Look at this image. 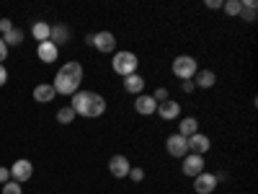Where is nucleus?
<instances>
[{
	"instance_id": "5701e85b",
	"label": "nucleus",
	"mask_w": 258,
	"mask_h": 194,
	"mask_svg": "<svg viewBox=\"0 0 258 194\" xmlns=\"http://www.w3.org/2000/svg\"><path fill=\"white\" fill-rule=\"evenodd\" d=\"M75 122V112L68 106H62V109H57V124H73Z\"/></svg>"
},
{
	"instance_id": "f3484780",
	"label": "nucleus",
	"mask_w": 258,
	"mask_h": 194,
	"mask_svg": "<svg viewBox=\"0 0 258 194\" xmlns=\"http://www.w3.org/2000/svg\"><path fill=\"white\" fill-rule=\"evenodd\" d=\"M49 41H52V44H57V47L68 44V41H70V29L64 26V24H54L52 31H49Z\"/></svg>"
},
{
	"instance_id": "dca6fc26",
	"label": "nucleus",
	"mask_w": 258,
	"mask_h": 194,
	"mask_svg": "<svg viewBox=\"0 0 258 194\" xmlns=\"http://www.w3.org/2000/svg\"><path fill=\"white\" fill-rule=\"evenodd\" d=\"M124 91H126V93H132V96H140V93L145 91V78H142L140 73L126 75V78H124Z\"/></svg>"
},
{
	"instance_id": "4be33fe9",
	"label": "nucleus",
	"mask_w": 258,
	"mask_h": 194,
	"mask_svg": "<svg viewBox=\"0 0 258 194\" xmlns=\"http://www.w3.org/2000/svg\"><path fill=\"white\" fill-rule=\"evenodd\" d=\"M24 31H21V29H13V31H8L6 36H0V39H3L6 41V47H18V44H24Z\"/></svg>"
},
{
	"instance_id": "9d476101",
	"label": "nucleus",
	"mask_w": 258,
	"mask_h": 194,
	"mask_svg": "<svg viewBox=\"0 0 258 194\" xmlns=\"http://www.w3.org/2000/svg\"><path fill=\"white\" fill-rule=\"evenodd\" d=\"M31 176H34V166H31V161L18 158V161L11 166V179H13V181L24 184V181H29Z\"/></svg>"
},
{
	"instance_id": "7c9ffc66",
	"label": "nucleus",
	"mask_w": 258,
	"mask_h": 194,
	"mask_svg": "<svg viewBox=\"0 0 258 194\" xmlns=\"http://www.w3.org/2000/svg\"><path fill=\"white\" fill-rule=\"evenodd\" d=\"M8 83V70H6V65H0V88Z\"/></svg>"
},
{
	"instance_id": "39448f33",
	"label": "nucleus",
	"mask_w": 258,
	"mask_h": 194,
	"mask_svg": "<svg viewBox=\"0 0 258 194\" xmlns=\"http://www.w3.org/2000/svg\"><path fill=\"white\" fill-rule=\"evenodd\" d=\"M116 36L111 34V31H98V34H93V39H91V47H96L98 52H103V55H114L116 52Z\"/></svg>"
},
{
	"instance_id": "bb28decb",
	"label": "nucleus",
	"mask_w": 258,
	"mask_h": 194,
	"mask_svg": "<svg viewBox=\"0 0 258 194\" xmlns=\"http://www.w3.org/2000/svg\"><path fill=\"white\" fill-rule=\"evenodd\" d=\"M129 179H132V181H137V184H140V181L145 179V171H142L140 166H132V168H129Z\"/></svg>"
},
{
	"instance_id": "a211bd4d",
	"label": "nucleus",
	"mask_w": 258,
	"mask_h": 194,
	"mask_svg": "<svg viewBox=\"0 0 258 194\" xmlns=\"http://www.w3.org/2000/svg\"><path fill=\"white\" fill-rule=\"evenodd\" d=\"M197 132H202V129H199V119L197 117H183L181 124H178V135L181 137H191Z\"/></svg>"
},
{
	"instance_id": "f8f14e48",
	"label": "nucleus",
	"mask_w": 258,
	"mask_h": 194,
	"mask_svg": "<svg viewBox=\"0 0 258 194\" xmlns=\"http://www.w3.org/2000/svg\"><path fill=\"white\" fill-rule=\"evenodd\" d=\"M135 112L142 114V117H153V114L158 112V101L150 96V93H140V96L135 99Z\"/></svg>"
},
{
	"instance_id": "aec40b11",
	"label": "nucleus",
	"mask_w": 258,
	"mask_h": 194,
	"mask_svg": "<svg viewBox=\"0 0 258 194\" xmlns=\"http://www.w3.org/2000/svg\"><path fill=\"white\" fill-rule=\"evenodd\" d=\"M49 31H52V26L47 24V21H34V26H31V34H34V39L39 41H49Z\"/></svg>"
},
{
	"instance_id": "c756f323",
	"label": "nucleus",
	"mask_w": 258,
	"mask_h": 194,
	"mask_svg": "<svg viewBox=\"0 0 258 194\" xmlns=\"http://www.w3.org/2000/svg\"><path fill=\"white\" fill-rule=\"evenodd\" d=\"M181 88H183V93H194V91H197V85H194V80H183Z\"/></svg>"
},
{
	"instance_id": "423d86ee",
	"label": "nucleus",
	"mask_w": 258,
	"mask_h": 194,
	"mask_svg": "<svg viewBox=\"0 0 258 194\" xmlns=\"http://www.w3.org/2000/svg\"><path fill=\"white\" fill-rule=\"evenodd\" d=\"M207 163H204V156H197V153H188L186 158H181V171H183V174L186 176H199V174H204V168Z\"/></svg>"
},
{
	"instance_id": "2eb2a0df",
	"label": "nucleus",
	"mask_w": 258,
	"mask_h": 194,
	"mask_svg": "<svg viewBox=\"0 0 258 194\" xmlns=\"http://www.w3.org/2000/svg\"><path fill=\"white\" fill-rule=\"evenodd\" d=\"M54 88H52V83H39L36 88H34V101L36 104H52L54 101Z\"/></svg>"
},
{
	"instance_id": "a878e982",
	"label": "nucleus",
	"mask_w": 258,
	"mask_h": 194,
	"mask_svg": "<svg viewBox=\"0 0 258 194\" xmlns=\"http://www.w3.org/2000/svg\"><path fill=\"white\" fill-rule=\"evenodd\" d=\"M150 96H153L158 104H163V101H168L170 99V93H168V88H163V85H160V88H155V93H150Z\"/></svg>"
},
{
	"instance_id": "412c9836",
	"label": "nucleus",
	"mask_w": 258,
	"mask_h": 194,
	"mask_svg": "<svg viewBox=\"0 0 258 194\" xmlns=\"http://www.w3.org/2000/svg\"><path fill=\"white\" fill-rule=\"evenodd\" d=\"M240 3H243L240 18L245 21V24H253V21H255V13H258V3H255V0H240Z\"/></svg>"
},
{
	"instance_id": "473e14b6",
	"label": "nucleus",
	"mask_w": 258,
	"mask_h": 194,
	"mask_svg": "<svg viewBox=\"0 0 258 194\" xmlns=\"http://www.w3.org/2000/svg\"><path fill=\"white\" fill-rule=\"evenodd\" d=\"M207 8H212V11L222 8V0H207Z\"/></svg>"
},
{
	"instance_id": "4468645a",
	"label": "nucleus",
	"mask_w": 258,
	"mask_h": 194,
	"mask_svg": "<svg viewBox=\"0 0 258 194\" xmlns=\"http://www.w3.org/2000/svg\"><path fill=\"white\" fill-rule=\"evenodd\" d=\"M36 57H39L41 62H57V57H59V47L52 44V41H41V44L36 47Z\"/></svg>"
},
{
	"instance_id": "20e7f679",
	"label": "nucleus",
	"mask_w": 258,
	"mask_h": 194,
	"mask_svg": "<svg viewBox=\"0 0 258 194\" xmlns=\"http://www.w3.org/2000/svg\"><path fill=\"white\" fill-rule=\"evenodd\" d=\"M170 73H173L178 80H194V75L199 73V62L191 55H178L173 62H170Z\"/></svg>"
},
{
	"instance_id": "393cba45",
	"label": "nucleus",
	"mask_w": 258,
	"mask_h": 194,
	"mask_svg": "<svg viewBox=\"0 0 258 194\" xmlns=\"http://www.w3.org/2000/svg\"><path fill=\"white\" fill-rule=\"evenodd\" d=\"M3 194H24V186H21L18 181H8V184H3Z\"/></svg>"
},
{
	"instance_id": "6e6552de",
	"label": "nucleus",
	"mask_w": 258,
	"mask_h": 194,
	"mask_svg": "<svg viewBox=\"0 0 258 194\" xmlns=\"http://www.w3.org/2000/svg\"><path fill=\"white\" fill-rule=\"evenodd\" d=\"M165 150H168V156H173V158H186L188 156V142H186V137L173 132L165 140Z\"/></svg>"
},
{
	"instance_id": "cd10ccee",
	"label": "nucleus",
	"mask_w": 258,
	"mask_h": 194,
	"mask_svg": "<svg viewBox=\"0 0 258 194\" xmlns=\"http://www.w3.org/2000/svg\"><path fill=\"white\" fill-rule=\"evenodd\" d=\"M16 26H13V21L11 18H0V36H6L8 31H13Z\"/></svg>"
},
{
	"instance_id": "ddd939ff",
	"label": "nucleus",
	"mask_w": 258,
	"mask_h": 194,
	"mask_svg": "<svg viewBox=\"0 0 258 194\" xmlns=\"http://www.w3.org/2000/svg\"><path fill=\"white\" fill-rule=\"evenodd\" d=\"M155 114H160V119H165V122H173V119H178V114H181V104L173 101V99H168V101L158 104V112H155Z\"/></svg>"
},
{
	"instance_id": "b1692460",
	"label": "nucleus",
	"mask_w": 258,
	"mask_h": 194,
	"mask_svg": "<svg viewBox=\"0 0 258 194\" xmlns=\"http://www.w3.org/2000/svg\"><path fill=\"white\" fill-rule=\"evenodd\" d=\"M222 11H225L227 16H240L243 3H240V0H225V3H222Z\"/></svg>"
},
{
	"instance_id": "9b49d317",
	"label": "nucleus",
	"mask_w": 258,
	"mask_h": 194,
	"mask_svg": "<svg viewBox=\"0 0 258 194\" xmlns=\"http://www.w3.org/2000/svg\"><path fill=\"white\" fill-rule=\"evenodd\" d=\"M186 142H188V153H197V156H207L209 148H212V140L204 132H197V135L186 137Z\"/></svg>"
},
{
	"instance_id": "6ab92c4d",
	"label": "nucleus",
	"mask_w": 258,
	"mask_h": 194,
	"mask_svg": "<svg viewBox=\"0 0 258 194\" xmlns=\"http://www.w3.org/2000/svg\"><path fill=\"white\" fill-rule=\"evenodd\" d=\"M217 83V75H214V70H199L197 75H194V85L197 88H212V85Z\"/></svg>"
},
{
	"instance_id": "2f4dec72",
	"label": "nucleus",
	"mask_w": 258,
	"mask_h": 194,
	"mask_svg": "<svg viewBox=\"0 0 258 194\" xmlns=\"http://www.w3.org/2000/svg\"><path fill=\"white\" fill-rule=\"evenodd\" d=\"M6 57H8V47H6V41L0 39V65L6 62Z\"/></svg>"
},
{
	"instance_id": "0eeeda50",
	"label": "nucleus",
	"mask_w": 258,
	"mask_h": 194,
	"mask_svg": "<svg viewBox=\"0 0 258 194\" xmlns=\"http://www.w3.org/2000/svg\"><path fill=\"white\" fill-rule=\"evenodd\" d=\"M217 186H220L217 174H209V171H204V174L194 176V191H197V194H212Z\"/></svg>"
},
{
	"instance_id": "7ed1b4c3",
	"label": "nucleus",
	"mask_w": 258,
	"mask_h": 194,
	"mask_svg": "<svg viewBox=\"0 0 258 194\" xmlns=\"http://www.w3.org/2000/svg\"><path fill=\"white\" fill-rule=\"evenodd\" d=\"M111 70L119 75V78H126V75H135L140 70V57L132 52V50H119L111 55Z\"/></svg>"
},
{
	"instance_id": "1a4fd4ad",
	"label": "nucleus",
	"mask_w": 258,
	"mask_h": 194,
	"mask_svg": "<svg viewBox=\"0 0 258 194\" xmlns=\"http://www.w3.org/2000/svg\"><path fill=\"white\" fill-rule=\"evenodd\" d=\"M129 168H132V163H129L126 156L116 153V156L109 158V174H111L114 179H126V176H129Z\"/></svg>"
},
{
	"instance_id": "f257e3e1",
	"label": "nucleus",
	"mask_w": 258,
	"mask_h": 194,
	"mask_svg": "<svg viewBox=\"0 0 258 194\" xmlns=\"http://www.w3.org/2000/svg\"><path fill=\"white\" fill-rule=\"evenodd\" d=\"M80 83H83V65L78 60H70V62H64L62 68L57 70L52 88L59 96H75L80 91Z\"/></svg>"
},
{
	"instance_id": "f03ea898",
	"label": "nucleus",
	"mask_w": 258,
	"mask_h": 194,
	"mask_svg": "<svg viewBox=\"0 0 258 194\" xmlns=\"http://www.w3.org/2000/svg\"><path fill=\"white\" fill-rule=\"evenodd\" d=\"M70 109L75 112V117H88L96 119L106 112V99L96 91H78L75 96H70Z\"/></svg>"
},
{
	"instance_id": "c85d7f7f",
	"label": "nucleus",
	"mask_w": 258,
	"mask_h": 194,
	"mask_svg": "<svg viewBox=\"0 0 258 194\" xmlns=\"http://www.w3.org/2000/svg\"><path fill=\"white\" fill-rule=\"evenodd\" d=\"M8 181H11V168L0 166V184H8Z\"/></svg>"
}]
</instances>
